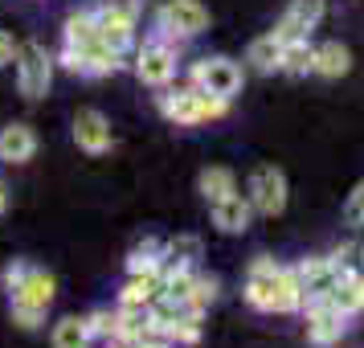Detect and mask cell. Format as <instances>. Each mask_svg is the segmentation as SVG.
<instances>
[{"mask_svg": "<svg viewBox=\"0 0 364 348\" xmlns=\"http://www.w3.org/2000/svg\"><path fill=\"white\" fill-rule=\"evenodd\" d=\"M0 283H4V291H9L13 324L25 328V332L41 328L46 315H50V307H53V299H58V279H53V270L25 263V258H13V263L4 266Z\"/></svg>", "mask_w": 364, "mask_h": 348, "instance_id": "cell-1", "label": "cell"}, {"mask_svg": "<svg viewBox=\"0 0 364 348\" xmlns=\"http://www.w3.org/2000/svg\"><path fill=\"white\" fill-rule=\"evenodd\" d=\"M246 303L254 312H266V315H291V312H303V287H299L295 270L291 266L274 263L270 254H258L250 263V275H246Z\"/></svg>", "mask_w": 364, "mask_h": 348, "instance_id": "cell-2", "label": "cell"}, {"mask_svg": "<svg viewBox=\"0 0 364 348\" xmlns=\"http://www.w3.org/2000/svg\"><path fill=\"white\" fill-rule=\"evenodd\" d=\"M156 111L176 123V127H200V123H213V119L230 115V99H217L200 86L184 83V86H164L156 95Z\"/></svg>", "mask_w": 364, "mask_h": 348, "instance_id": "cell-3", "label": "cell"}, {"mask_svg": "<svg viewBox=\"0 0 364 348\" xmlns=\"http://www.w3.org/2000/svg\"><path fill=\"white\" fill-rule=\"evenodd\" d=\"M181 50L184 41L176 37H164V33H151L144 46L132 50V70L135 78L151 90H164V86L176 83V70H181Z\"/></svg>", "mask_w": 364, "mask_h": 348, "instance_id": "cell-4", "label": "cell"}, {"mask_svg": "<svg viewBox=\"0 0 364 348\" xmlns=\"http://www.w3.org/2000/svg\"><path fill=\"white\" fill-rule=\"evenodd\" d=\"M53 62L62 70H70V74H82V78H107V74H119L127 66V53H119L115 46H107L102 37H95L86 46H62Z\"/></svg>", "mask_w": 364, "mask_h": 348, "instance_id": "cell-5", "label": "cell"}, {"mask_svg": "<svg viewBox=\"0 0 364 348\" xmlns=\"http://www.w3.org/2000/svg\"><path fill=\"white\" fill-rule=\"evenodd\" d=\"M139 17H144V0H99V4H95L99 37L107 46H115L119 53H132Z\"/></svg>", "mask_w": 364, "mask_h": 348, "instance_id": "cell-6", "label": "cell"}, {"mask_svg": "<svg viewBox=\"0 0 364 348\" xmlns=\"http://www.w3.org/2000/svg\"><path fill=\"white\" fill-rule=\"evenodd\" d=\"M151 324H156V332L164 336V340H172V348L181 344H197L200 340V320H205V312H197V307H188V303H176V299H156L148 307Z\"/></svg>", "mask_w": 364, "mask_h": 348, "instance_id": "cell-7", "label": "cell"}, {"mask_svg": "<svg viewBox=\"0 0 364 348\" xmlns=\"http://www.w3.org/2000/svg\"><path fill=\"white\" fill-rule=\"evenodd\" d=\"M188 83L200 86V90H209L217 99H237L242 95V83H246V66L242 62H233L225 53H213V58H200L188 66Z\"/></svg>", "mask_w": 364, "mask_h": 348, "instance_id": "cell-8", "label": "cell"}, {"mask_svg": "<svg viewBox=\"0 0 364 348\" xmlns=\"http://www.w3.org/2000/svg\"><path fill=\"white\" fill-rule=\"evenodd\" d=\"M17 90L25 95L29 102H41L46 95H50V86H53V53L41 46V41H21V50H17Z\"/></svg>", "mask_w": 364, "mask_h": 348, "instance_id": "cell-9", "label": "cell"}, {"mask_svg": "<svg viewBox=\"0 0 364 348\" xmlns=\"http://www.w3.org/2000/svg\"><path fill=\"white\" fill-rule=\"evenodd\" d=\"M209 29V9L200 0H164L156 9V29L151 33L176 37V41H193Z\"/></svg>", "mask_w": 364, "mask_h": 348, "instance_id": "cell-10", "label": "cell"}, {"mask_svg": "<svg viewBox=\"0 0 364 348\" xmlns=\"http://www.w3.org/2000/svg\"><path fill=\"white\" fill-rule=\"evenodd\" d=\"M246 197L254 205L258 217H279L291 201V189H287V172L279 164H258L250 172V184H246Z\"/></svg>", "mask_w": 364, "mask_h": 348, "instance_id": "cell-11", "label": "cell"}, {"mask_svg": "<svg viewBox=\"0 0 364 348\" xmlns=\"http://www.w3.org/2000/svg\"><path fill=\"white\" fill-rule=\"evenodd\" d=\"M291 270H295L299 287H303V303H319V299L336 287V279H340L344 263H340L336 254H307V258H303V263H295Z\"/></svg>", "mask_w": 364, "mask_h": 348, "instance_id": "cell-12", "label": "cell"}, {"mask_svg": "<svg viewBox=\"0 0 364 348\" xmlns=\"http://www.w3.org/2000/svg\"><path fill=\"white\" fill-rule=\"evenodd\" d=\"M348 332V315H340L331 303H303V336H307V344L315 348H331L340 344Z\"/></svg>", "mask_w": 364, "mask_h": 348, "instance_id": "cell-13", "label": "cell"}, {"mask_svg": "<svg viewBox=\"0 0 364 348\" xmlns=\"http://www.w3.org/2000/svg\"><path fill=\"white\" fill-rule=\"evenodd\" d=\"M328 13V0H291L287 4V13L279 17V25L270 29V33L279 37L282 46L287 41H295V37H311L319 29V21Z\"/></svg>", "mask_w": 364, "mask_h": 348, "instance_id": "cell-14", "label": "cell"}, {"mask_svg": "<svg viewBox=\"0 0 364 348\" xmlns=\"http://www.w3.org/2000/svg\"><path fill=\"white\" fill-rule=\"evenodd\" d=\"M74 144L86 156H102V152L115 148V132H111V119L102 115L99 107H82L74 115Z\"/></svg>", "mask_w": 364, "mask_h": 348, "instance_id": "cell-15", "label": "cell"}, {"mask_svg": "<svg viewBox=\"0 0 364 348\" xmlns=\"http://www.w3.org/2000/svg\"><path fill=\"white\" fill-rule=\"evenodd\" d=\"M254 205H250L246 193H230V197L221 201H209V221L217 226V233H225V238H237V233H246L254 226Z\"/></svg>", "mask_w": 364, "mask_h": 348, "instance_id": "cell-16", "label": "cell"}, {"mask_svg": "<svg viewBox=\"0 0 364 348\" xmlns=\"http://www.w3.org/2000/svg\"><path fill=\"white\" fill-rule=\"evenodd\" d=\"M160 270H127V279L119 287V303L115 307H127V312H148L151 303L160 299Z\"/></svg>", "mask_w": 364, "mask_h": 348, "instance_id": "cell-17", "label": "cell"}, {"mask_svg": "<svg viewBox=\"0 0 364 348\" xmlns=\"http://www.w3.org/2000/svg\"><path fill=\"white\" fill-rule=\"evenodd\" d=\"M323 303H331L340 315H360L364 312V266H344L340 270V279H336V287H331L328 295H323Z\"/></svg>", "mask_w": 364, "mask_h": 348, "instance_id": "cell-18", "label": "cell"}, {"mask_svg": "<svg viewBox=\"0 0 364 348\" xmlns=\"http://www.w3.org/2000/svg\"><path fill=\"white\" fill-rule=\"evenodd\" d=\"M37 156V132L33 123H9V127H0V164H29Z\"/></svg>", "mask_w": 364, "mask_h": 348, "instance_id": "cell-19", "label": "cell"}, {"mask_svg": "<svg viewBox=\"0 0 364 348\" xmlns=\"http://www.w3.org/2000/svg\"><path fill=\"white\" fill-rule=\"evenodd\" d=\"M200 254H205V246H200L197 233H176V238H168L164 254H160V279H164V275H176V270H197Z\"/></svg>", "mask_w": 364, "mask_h": 348, "instance_id": "cell-20", "label": "cell"}, {"mask_svg": "<svg viewBox=\"0 0 364 348\" xmlns=\"http://www.w3.org/2000/svg\"><path fill=\"white\" fill-rule=\"evenodd\" d=\"M311 74L315 78H344L352 74V50L340 41H319L311 53Z\"/></svg>", "mask_w": 364, "mask_h": 348, "instance_id": "cell-21", "label": "cell"}, {"mask_svg": "<svg viewBox=\"0 0 364 348\" xmlns=\"http://www.w3.org/2000/svg\"><path fill=\"white\" fill-rule=\"evenodd\" d=\"M50 344L53 348H90L95 344V336H90L86 315H62V320H53Z\"/></svg>", "mask_w": 364, "mask_h": 348, "instance_id": "cell-22", "label": "cell"}, {"mask_svg": "<svg viewBox=\"0 0 364 348\" xmlns=\"http://www.w3.org/2000/svg\"><path fill=\"white\" fill-rule=\"evenodd\" d=\"M246 66L254 70V74H274V70L282 66V41L274 33L254 37L246 46Z\"/></svg>", "mask_w": 364, "mask_h": 348, "instance_id": "cell-23", "label": "cell"}, {"mask_svg": "<svg viewBox=\"0 0 364 348\" xmlns=\"http://www.w3.org/2000/svg\"><path fill=\"white\" fill-rule=\"evenodd\" d=\"M197 193L205 197V205H209V201L230 197V193H237V176H233V168H225V164H209V168H200V176H197Z\"/></svg>", "mask_w": 364, "mask_h": 348, "instance_id": "cell-24", "label": "cell"}, {"mask_svg": "<svg viewBox=\"0 0 364 348\" xmlns=\"http://www.w3.org/2000/svg\"><path fill=\"white\" fill-rule=\"evenodd\" d=\"M99 37V25H95V9H74L62 25V46H86Z\"/></svg>", "mask_w": 364, "mask_h": 348, "instance_id": "cell-25", "label": "cell"}, {"mask_svg": "<svg viewBox=\"0 0 364 348\" xmlns=\"http://www.w3.org/2000/svg\"><path fill=\"white\" fill-rule=\"evenodd\" d=\"M311 53H315V41L311 37H295V41H287L282 46V74H295V78H303V74H311Z\"/></svg>", "mask_w": 364, "mask_h": 348, "instance_id": "cell-26", "label": "cell"}, {"mask_svg": "<svg viewBox=\"0 0 364 348\" xmlns=\"http://www.w3.org/2000/svg\"><path fill=\"white\" fill-rule=\"evenodd\" d=\"M160 254H164V242L160 238H144L127 250V270H160Z\"/></svg>", "mask_w": 364, "mask_h": 348, "instance_id": "cell-27", "label": "cell"}, {"mask_svg": "<svg viewBox=\"0 0 364 348\" xmlns=\"http://www.w3.org/2000/svg\"><path fill=\"white\" fill-rule=\"evenodd\" d=\"M217 291H221L217 275H205V270H197V291H193V307H197V312H209V303H217Z\"/></svg>", "mask_w": 364, "mask_h": 348, "instance_id": "cell-28", "label": "cell"}, {"mask_svg": "<svg viewBox=\"0 0 364 348\" xmlns=\"http://www.w3.org/2000/svg\"><path fill=\"white\" fill-rule=\"evenodd\" d=\"M115 307H95V312L86 315V324H90V336L95 340H111L115 336Z\"/></svg>", "mask_w": 364, "mask_h": 348, "instance_id": "cell-29", "label": "cell"}, {"mask_svg": "<svg viewBox=\"0 0 364 348\" xmlns=\"http://www.w3.org/2000/svg\"><path fill=\"white\" fill-rule=\"evenodd\" d=\"M344 221H348V226H364V181H356V184H352V193H348Z\"/></svg>", "mask_w": 364, "mask_h": 348, "instance_id": "cell-30", "label": "cell"}, {"mask_svg": "<svg viewBox=\"0 0 364 348\" xmlns=\"http://www.w3.org/2000/svg\"><path fill=\"white\" fill-rule=\"evenodd\" d=\"M17 50H21V41H17L13 33H9V29H0V70L17 62Z\"/></svg>", "mask_w": 364, "mask_h": 348, "instance_id": "cell-31", "label": "cell"}, {"mask_svg": "<svg viewBox=\"0 0 364 348\" xmlns=\"http://www.w3.org/2000/svg\"><path fill=\"white\" fill-rule=\"evenodd\" d=\"M132 348H172V340H164L160 332H148V336H139V340H127Z\"/></svg>", "mask_w": 364, "mask_h": 348, "instance_id": "cell-32", "label": "cell"}, {"mask_svg": "<svg viewBox=\"0 0 364 348\" xmlns=\"http://www.w3.org/2000/svg\"><path fill=\"white\" fill-rule=\"evenodd\" d=\"M102 348H132L127 340H119V336H111V340H102Z\"/></svg>", "mask_w": 364, "mask_h": 348, "instance_id": "cell-33", "label": "cell"}, {"mask_svg": "<svg viewBox=\"0 0 364 348\" xmlns=\"http://www.w3.org/2000/svg\"><path fill=\"white\" fill-rule=\"evenodd\" d=\"M9 209V189H4V181H0V213Z\"/></svg>", "mask_w": 364, "mask_h": 348, "instance_id": "cell-34", "label": "cell"}]
</instances>
